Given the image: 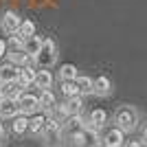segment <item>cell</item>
Wrapping results in <instances>:
<instances>
[{
  "mask_svg": "<svg viewBox=\"0 0 147 147\" xmlns=\"http://www.w3.org/2000/svg\"><path fill=\"white\" fill-rule=\"evenodd\" d=\"M5 143H7V129H5V125L0 123V147L5 145Z\"/></svg>",
  "mask_w": 147,
  "mask_h": 147,
  "instance_id": "obj_23",
  "label": "cell"
},
{
  "mask_svg": "<svg viewBox=\"0 0 147 147\" xmlns=\"http://www.w3.org/2000/svg\"><path fill=\"white\" fill-rule=\"evenodd\" d=\"M110 90H112V81H110V77L99 75L97 79H94L92 92H94V94H99V97H105V94H110Z\"/></svg>",
  "mask_w": 147,
  "mask_h": 147,
  "instance_id": "obj_11",
  "label": "cell"
},
{
  "mask_svg": "<svg viewBox=\"0 0 147 147\" xmlns=\"http://www.w3.org/2000/svg\"><path fill=\"white\" fill-rule=\"evenodd\" d=\"M5 55H7V42H5V40H0V59H2Z\"/></svg>",
  "mask_w": 147,
  "mask_h": 147,
  "instance_id": "obj_24",
  "label": "cell"
},
{
  "mask_svg": "<svg viewBox=\"0 0 147 147\" xmlns=\"http://www.w3.org/2000/svg\"><path fill=\"white\" fill-rule=\"evenodd\" d=\"M18 35L22 40H29L31 35H35V24L31 22V20H22L20 22V29H18Z\"/></svg>",
  "mask_w": 147,
  "mask_h": 147,
  "instance_id": "obj_20",
  "label": "cell"
},
{
  "mask_svg": "<svg viewBox=\"0 0 147 147\" xmlns=\"http://www.w3.org/2000/svg\"><path fill=\"white\" fill-rule=\"evenodd\" d=\"M123 145H125V132L119 129L117 125L105 129V134L101 136V147H123Z\"/></svg>",
  "mask_w": 147,
  "mask_h": 147,
  "instance_id": "obj_5",
  "label": "cell"
},
{
  "mask_svg": "<svg viewBox=\"0 0 147 147\" xmlns=\"http://www.w3.org/2000/svg\"><path fill=\"white\" fill-rule=\"evenodd\" d=\"M18 105H20V114H35L37 110H40V97L37 94H33V92H20L18 97Z\"/></svg>",
  "mask_w": 147,
  "mask_h": 147,
  "instance_id": "obj_4",
  "label": "cell"
},
{
  "mask_svg": "<svg viewBox=\"0 0 147 147\" xmlns=\"http://www.w3.org/2000/svg\"><path fill=\"white\" fill-rule=\"evenodd\" d=\"M123 147H145V145H143L141 141H127V143H125Z\"/></svg>",
  "mask_w": 147,
  "mask_h": 147,
  "instance_id": "obj_25",
  "label": "cell"
},
{
  "mask_svg": "<svg viewBox=\"0 0 147 147\" xmlns=\"http://www.w3.org/2000/svg\"><path fill=\"white\" fill-rule=\"evenodd\" d=\"M35 59V64L40 68H51V66H55V61H57V46L53 40H42V49L37 51V55L33 57Z\"/></svg>",
  "mask_w": 147,
  "mask_h": 147,
  "instance_id": "obj_2",
  "label": "cell"
},
{
  "mask_svg": "<svg viewBox=\"0 0 147 147\" xmlns=\"http://www.w3.org/2000/svg\"><path fill=\"white\" fill-rule=\"evenodd\" d=\"M73 147H75V145H73Z\"/></svg>",
  "mask_w": 147,
  "mask_h": 147,
  "instance_id": "obj_28",
  "label": "cell"
},
{
  "mask_svg": "<svg viewBox=\"0 0 147 147\" xmlns=\"http://www.w3.org/2000/svg\"><path fill=\"white\" fill-rule=\"evenodd\" d=\"M40 49H42V37H37V35H31L29 40L24 42V51L29 53L31 57H35Z\"/></svg>",
  "mask_w": 147,
  "mask_h": 147,
  "instance_id": "obj_19",
  "label": "cell"
},
{
  "mask_svg": "<svg viewBox=\"0 0 147 147\" xmlns=\"http://www.w3.org/2000/svg\"><path fill=\"white\" fill-rule=\"evenodd\" d=\"M22 90H24V88H20L18 81H9V84L2 86V97H7V99H18Z\"/></svg>",
  "mask_w": 147,
  "mask_h": 147,
  "instance_id": "obj_18",
  "label": "cell"
},
{
  "mask_svg": "<svg viewBox=\"0 0 147 147\" xmlns=\"http://www.w3.org/2000/svg\"><path fill=\"white\" fill-rule=\"evenodd\" d=\"M33 86L40 88V90H51V86H53V75H51L49 68H42V70H37Z\"/></svg>",
  "mask_w": 147,
  "mask_h": 147,
  "instance_id": "obj_9",
  "label": "cell"
},
{
  "mask_svg": "<svg viewBox=\"0 0 147 147\" xmlns=\"http://www.w3.org/2000/svg\"><path fill=\"white\" fill-rule=\"evenodd\" d=\"M20 77V66H16V64H5V66H0V79L5 81V84H9V81H18Z\"/></svg>",
  "mask_w": 147,
  "mask_h": 147,
  "instance_id": "obj_13",
  "label": "cell"
},
{
  "mask_svg": "<svg viewBox=\"0 0 147 147\" xmlns=\"http://www.w3.org/2000/svg\"><path fill=\"white\" fill-rule=\"evenodd\" d=\"M114 123L123 132H134L138 127V112L132 105H121L117 110V114H114Z\"/></svg>",
  "mask_w": 147,
  "mask_h": 147,
  "instance_id": "obj_1",
  "label": "cell"
},
{
  "mask_svg": "<svg viewBox=\"0 0 147 147\" xmlns=\"http://www.w3.org/2000/svg\"><path fill=\"white\" fill-rule=\"evenodd\" d=\"M46 125V114H33L29 117V134H42Z\"/></svg>",
  "mask_w": 147,
  "mask_h": 147,
  "instance_id": "obj_16",
  "label": "cell"
},
{
  "mask_svg": "<svg viewBox=\"0 0 147 147\" xmlns=\"http://www.w3.org/2000/svg\"><path fill=\"white\" fill-rule=\"evenodd\" d=\"M20 22H22V18L16 11H5L2 18H0V29H2L5 35H13V33H18Z\"/></svg>",
  "mask_w": 147,
  "mask_h": 147,
  "instance_id": "obj_6",
  "label": "cell"
},
{
  "mask_svg": "<svg viewBox=\"0 0 147 147\" xmlns=\"http://www.w3.org/2000/svg\"><path fill=\"white\" fill-rule=\"evenodd\" d=\"M55 108H57L55 94H53L51 90H42V94H40V110H44L46 114H51Z\"/></svg>",
  "mask_w": 147,
  "mask_h": 147,
  "instance_id": "obj_12",
  "label": "cell"
},
{
  "mask_svg": "<svg viewBox=\"0 0 147 147\" xmlns=\"http://www.w3.org/2000/svg\"><path fill=\"white\" fill-rule=\"evenodd\" d=\"M77 88H79V97H86V94H92V86H94V79L86 77V75H77Z\"/></svg>",
  "mask_w": 147,
  "mask_h": 147,
  "instance_id": "obj_17",
  "label": "cell"
},
{
  "mask_svg": "<svg viewBox=\"0 0 147 147\" xmlns=\"http://www.w3.org/2000/svg\"><path fill=\"white\" fill-rule=\"evenodd\" d=\"M2 86H5V81L0 79V97H2Z\"/></svg>",
  "mask_w": 147,
  "mask_h": 147,
  "instance_id": "obj_27",
  "label": "cell"
},
{
  "mask_svg": "<svg viewBox=\"0 0 147 147\" xmlns=\"http://www.w3.org/2000/svg\"><path fill=\"white\" fill-rule=\"evenodd\" d=\"M105 121H108V112L101 110V108H94V110L90 112V117H88V121H86V123L90 125L92 129H97V132H99V129L105 125Z\"/></svg>",
  "mask_w": 147,
  "mask_h": 147,
  "instance_id": "obj_8",
  "label": "cell"
},
{
  "mask_svg": "<svg viewBox=\"0 0 147 147\" xmlns=\"http://www.w3.org/2000/svg\"><path fill=\"white\" fill-rule=\"evenodd\" d=\"M9 55V61L11 64H16V66H29V61H31V55L26 53L24 49H11V53H7Z\"/></svg>",
  "mask_w": 147,
  "mask_h": 147,
  "instance_id": "obj_15",
  "label": "cell"
},
{
  "mask_svg": "<svg viewBox=\"0 0 147 147\" xmlns=\"http://www.w3.org/2000/svg\"><path fill=\"white\" fill-rule=\"evenodd\" d=\"M61 94L66 99H70V97H77L79 94V88H77V81H61Z\"/></svg>",
  "mask_w": 147,
  "mask_h": 147,
  "instance_id": "obj_22",
  "label": "cell"
},
{
  "mask_svg": "<svg viewBox=\"0 0 147 147\" xmlns=\"http://www.w3.org/2000/svg\"><path fill=\"white\" fill-rule=\"evenodd\" d=\"M141 143H143V145H147V127H145V129H143V136H141Z\"/></svg>",
  "mask_w": 147,
  "mask_h": 147,
  "instance_id": "obj_26",
  "label": "cell"
},
{
  "mask_svg": "<svg viewBox=\"0 0 147 147\" xmlns=\"http://www.w3.org/2000/svg\"><path fill=\"white\" fill-rule=\"evenodd\" d=\"M11 132L16 136H24L29 132V117L26 114H16L11 121Z\"/></svg>",
  "mask_w": 147,
  "mask_h": 147,
  "instance_id": "obj_10",
  "label": "cell"
},
{
  "mask_svg": "<svg viewBox=\"0 0 147 147\" xmlns=\"http://www.w3.org/2000/svg\"><path fill=\"white\" fill-rule=\"evenodd\" d=\"M73 145L75 147H99V145H101V138H99L97 129H92L90 125L86 123L84 129L73 138Z\"/></svg>",
  "mask_w": 147,
  "mask_h": 147,
  "instance_id": "obj_3",
  "label": "cell"
},
{
  "mask_svg": "<svg viewBox=\"0 0 147 147\" xmlns=\"http://www.w3.org/2000/svg\"><path fill=\"white\" fill-rule=\"evenodd\" d=\"M16 114H20L18 99H7V97H0V117H2V119H13Z\"/></svg>",
  "mask_w": 147,
  "mask_h": 147,
  "instance_id": "obj_7",
  "label": "cell"
},
{
  "mask_svg": "<svg viewBox=\"0 0 147 147\" xmlns=\"http://www.w3.org/2000/svg\"><path fill=\"white\" fill-rule=\"evenodd\" d=\"M35 75H37V70H35L33 66H22V68H20V77H18L20 88H29V86H33Z\"/></svg>",
  "mask_w": 147,
  "mask_h": 147,
  "instance_id": "obj_14",
  "label": "cell"
},
{
  "mask_svg": "<svg viewBox=\"0 0 147 147\" xmlns=\"http://www.w3.org/2000/svg\"><path fill=\"white\" fill-rule=\"evenodd\" d=\"M59 79L61 81H73V79H77V68H75L73 64H64V66L59 68Z\"/></svg>",
  "mask_w": 147,
  "mask_h": 147,
  "instance_id": "obj_21",
  "label": "cell"
}]
</instances>
